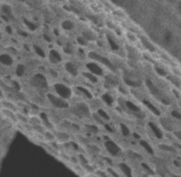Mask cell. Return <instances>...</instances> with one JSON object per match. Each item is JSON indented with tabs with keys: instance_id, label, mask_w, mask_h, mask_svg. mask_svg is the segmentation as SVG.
<instances>
[{
	"instance_id": "cell-1",
	"label": "cell",
	"mask_w": 181,
	"mask_h": 177,
	"mask_svg": "<svg viewBox=\"0 0 181 177\" xmlns=\"http://www.w3.org/2000/svg\"><path fill=\"white\" fill-rule=\"evenodd\" d=\"M51 91L54 94L58 96L65 99L68 101H70L74 96L73 88L70 87V85L61 82H56L54 83L51 86Z\"/></svg>"
},
{
	"instance_id": "cell-2",
	"label": "cell",
	"mask_w": 181,
	"mask_h": 177,
	"mask_svg": "<svg viewBox=\"0 0 181 177\" xmlns=\"http://www.w3.org/2000/svg\"><path fill=\"white\" fill-rule=\"evenodd\" d=\"M46 99L47 103L56 110H66L70 107V101L58 96L51 91L46 92Z\"/></svg>"
},
{
	"instance_id": "cell-3",
	"label": "cell",
	"mask_w": 181,
	"mask_h": 177,
	"mask_svg": "<svg viewBox=\"0 0 181 177\" xmlns=\"http://www.w3.org/2000/svg\"><path fill=\"white\" fill-rule=\"evenodd\" d=\"M69 110H71L72 113L76 117L79 118H86L89 117L91 114V110L89 106L86 103L83 101H78L75 104H70Z\"/></svg>"
},
{
	"instance_id": "cell-4",
	"label": "cell",
	"mask_w": 181,
	"mask_h": 177,
	"mask_svg": "<svg viewBox=\"0 0 181 177\" xmlns=\"http://www.w3.org/2000/svg\"><path fill=\"white\" fill-rule=\"evenodd\" d=\"M88 57L92 61H95L101 65L105 66L113 72L116 71V68H115V66L112 63V62L108 57L103 56V54H99L95 51H91L89 52Z\"/></svg>"
},
{
	"instance_id": "cell-5",
	"label": "cell",
	"mask_w": 181,
	"mask_h": 177,
	"mask_svg": "<svg viewBox=\"0 0 181 177\" xmlns=\"http://www.w3.org/2000/svg\"><path fill=\"white\" fill-rule=\"evenodd\" d=\"M74 95L77 94L79 98H81L85 100H92L94 97L93 93L87 88V87L83 86V85H77L75 88L73 89Z\"/></svg>"
},
{
	"instance_id": "cell-6",
	"label": "cell",
	"mask_w": 181,
	"mask_h": 177,
	"mask_svg": "<svg viewBox=\"0 0 181 177\" xmlns=\"http://www.w3.org/2000/svg\"><path fill=\"white\" fill-rule=\"evenodd\" d=\"M30 84L35 88L44 89L48 85L47 79L42 74H36L31 78Z\"/></svg>"
},
{
	"instance_id": "cell-7",
	"label": "cell",
	"mask_w": 181,
	"mask_h": 177,
	"mask_svg": "<svg viewBox=\"0 0 181 177\" xmlns=\"http://www.w3.org/2000/svg\"><path fill=\"white\" fill-rule=\"evenodd\" d=\"M104 146L107 152L110 154V156H118L121 153V149H120L119 146L116 144L112 140H108V141L105 142Z\"/></svg>"
},
{
	"instance_id": "cell-8",
	"label": "cell",
	"mask_w": 181,
	"mask_h": 177,
	"mask_svg": "<svg viewBox=\"0 0 181 177\" xmlns=\"http://www.w3.org/2000/svg\"><path fill=\"white\" fill-rule=\"evenodd\" d=\"M86 68L87 71L94 74V75H97V76L99 77L104 76L105 75V71L102 67V66L95 61H91L89 62V63H87Z\"/></svg>"
},
{
	"instance_id": "cell-9",
	"label": "cell",
	"mask_w": 181,
	"mask_h": 177,
	"mask_svg": "<svg viewBox=\"0 0 181 177\" xmlns=\"http://www.w3.org/2000/svg\"><path fill=\"white\" fill-rule=\"evenodd\" d=\"M56 137V142L59 143L58 144H65L68 142L71 141V135L67 131H57L54 132Z\"/></svg>"
},
{
	"instance_id": "cell-10",
	"label": "cell",
	"mask_w": 181,
	"mask_h": 177,
	"mask_svg": "<svg viewBox=\"0 0 181 177\" xmlns=\"http://www.w3.org/2000/svg\"><path fill=\"white\" fill-rule=\"evenodd\" d=\"M48 60H49L50 63L56 65L59 64L62 61V56L60 52L55 49L50 50L48 52Z\"/></svg>"
},
{
	"instance_id": "cell-11",
	"label": "cell",
	"mask_w": 181,
	"mask_h": 177,
	"mask_svg": "<svg viewBox=\"0 0 181 177\" xmlns=\"http://www.w3.org/2000/svg\"><path fill=\"white\" fill-rule=\"evenodd\" d=\"M64 70L71 76L77 77L79 75V69L77 66L71 62H67L64 64Z\"/></svg>"
},
{
	"instance_id": "cell-12",
	"label": "cell",
	"mask_w": 181,
	"mask_h": 177,
	"mask_svg": "<svg viewBox=\"0 0 181 177\" xmlns=\"http://www.w3.org/2000/svg\"><path fill=\"white\" fill-rule=\"evenodd\" d=\"M82 74L85 80H86L89 83H90V84L95 85V84H98L99 83V77L94 75V74L89 73L88 71L84 72Z\"/></svg>"
},
{
	"instance_id": "cell-13",
	"label": "cell",
	"mask_w": 181,
	"mask_h": 177,
	"mask_svg": "<svg viewBox=\"0 0 181 177\" xmlns=\"http://www.w3.org/2000/svg\"><path fill=\"white\" fill-rule=\"evenodd\" d=\"M118 169L119 170L123 173V174L124 176H133L132 175V169L131 167H130L127 163L125 162H120L119 164H118Z\"/></svg>"
},
{
	"instance_id": "cell-14",
	"label": "cell",
	"mask_w": 181,
	"mask_h": 177,
	"mask_svg": "<svg viewBox=\"0 0 181 177\" xmlns=\"http://www.w3.org/2000/svg\"><path fill=\"white\" fill-rule=\"evenodd\" d=\"M13 58L9 54H0V63L5 66H10L13 64Z\"/></svg>"
},
{
	"instance_id": "cell-15",
	"label": "cell",
	"mask_w": 181,
	"mask_h": 177,
	"mask_svg": "<svg viewBox=\"0 0 181 177\" xmlns=\"http://www.w3.org/2000/svg\"><path fill=\"white\" fill-rule=\"evenodd\" d=\"M125 105H126V107L127 108L128 110H130L132 113H134L136 115L141 113V108H140L139 107L137 106V105H136L135 103H134L131 102V101L127 100V101H126Z\"/></svg>"
},
{
	"instance_id": "cell-16",
	"label": "cell",
	"mask_w": 181,
	"mask_h": 177,
	"mask_svg": "<svg viewBox=\"0 0 181 177\" xmlns=\"http://www.w3.org/2000/svg\"><path fill=\"white\" fill-rule=\"evenodd\" d=\"M149 128H150V130L151 131V132H152L154 135L156 136L157 139H160L163 137L162 132L161 130L159 129V128L156 125V124L155 123L150 122L149 123Z\"/></svg>"
},
{
	"instance_id": "cell-17",
	"label": "cell",
	"mask_w": 181,
	"mask_h": 177,
	"mask_svg": "<svg viewBox=\"0 0 181 177\" xmlns=\"http://www.w3.org/2000/svg\"><path fill=\"white\" fill-rule=\"evenodd\" d=\"M101 100H102L103 102L108 106H112L114 103L113 96L109 93H104V94L101 96Z\"/></svg>"
},
{
	"instance_id": "cell-18",
	"label": "cell",
	"mask_w": 181,
	"mask_h": 177,
	"mask_svg": "<svg viewBox=\"0 0 181 177\" xmlns=\"http://www.w3.org/2000/svg\"><path fill=\"white\" fill-rule=\"evenodd\" d=\"M144 104L145 105V106L147 107V109L149 110H150L151 113H152L155 116H160V111L159 110V109L157 108V106H155L152 103H151L150 101L148 100H144Z\"/></svg>"
},
{
	"instance_id": "cell-19",
	"label": "cell",
	"mask_w": 181,
	"mask_h": 177,
	"mask_svg": "<svg viewBox=\"0 0 181 177\" xmlns=\"http://www.w3.org/2000/svg\"><path fill=\"white\" fill-rule=\"evenodd\" d=\"M140 39H141V43L143 44V46L144 47L145 49H147V50H149L150 52L155 51V47H154L153 44H151V42L148 40L147 38H145V37H140Z\"/></svg>"
},
{
	"instance_id": "cell-20",
	"label": "cell",
	"mask_w": 181,
	"mask_h": 177,
	"mask_svg": "<svg viewBox=\"0 0 181 177\" xmlns=\"http://www.w3.org/2000/svg\"><path fill=\"white\" fill-rule=\"evenodd\" d=\"M75 23L71 20H69V19H66V20L63 21L61 23L62 28H63L64 30L67 31L72 30L73 29L75 28Z\"/></svg>"
},
{
	"instance_id": "cell-21",
	"label": "cell",
	"mask_w": 181,
	"mask_h": 177,
	"mask_svg": "<svg viewBox=\"0 0 181 177\" xmlns=\"http://www.w3.org/2000/svg\"><path fill=\"white\" fill-rule=\"evenodd\" d=\"M139 144L141 145V146L143 148L147 153H150V154H154L153 148L151 147V146L149 144L147 141H144V140H140Z\"/></svg>"
},
{
	"instance_id": "cell-22",
	"label": "cell",
	"mask_w": 181,
	"mask_h": 177,
	"mask_svg": "<svg viewBox=\"0 0 181 177\" xmlns=\"http://www.w3.org/2000/svg\"><path fill=\"white\" fill-rule=\"evenodd\" d=\"M96 113L100 116L101 118H102V119L106 123L110 121V115H109L108 113H107V111H106L103 108H98Z\"/></svg>"
},
{
	"instance_id": "cell-23",
	"label": "cell",
	"mask_w": 181,
	"mask_h": 177,
	"mask_svg": "<svg viewBox=\"0 0 181 177\" xmlns=\"http://www.w3.org/2000/svg\"><path fill=\"white\" fill-rule=\"evenodd\" d=\"M33 50H34L35 52H36V54L38 56H39V57H42V58L46 57V52H45L44 49H43L41 47L38 45V44H34V45H33Z\"/></svg>"
},
{
	"instance_id": "cell-24",
	"label": "cell",
	"mask_w": 181,
	"mask_h": 177,
	"mask_svg": "<svg viewBox=\"0 0 181 177\" xmlns=\"http://www.w3.org/2000/svg\"><path fill=\"white\" fill-rule=\"evenodd\" d=\"M2 11L4 16L7 17L9 19L12 17V11L11 7L9 5H4L2 7Z\"/></svg>"
},
{
	"instance_id": "cell-25",
	"label": "cell",
	"mask_w": 181,
	"mask_h": 177,
	"mask_svg": "<svg viewBox=\"0 0 181 177\" xmlns=\"http://www.w3.org/2000/svg\"><path fill=\"white\" fill-rule=\"evenodd\" d=\"M25 71H26V69H25V65H22V64H20L17 66L16 70H15V73H16V75L18 77H22L25 75Z\"/></svg>"
},
{
	"instance_id": "cell-26",
	"label": "cell",
	"mask_w": 181,
	"mask_h": 177,
	"mask_svg": "<svg viewBox=\"0 0 181 177\" xmlns=\"http://www.w3.org/2000/svg\"><path fill=\"white\" fill-rule=\"evenodd\" d=\"M124 82H125L126 85H128V86L130 87H139V85H140L139 82L134 80H131L130 78H125L124 79Z\"/></svg>"
},
{
	"instance_id": "cell-27",
	"label": "cell",
	"mask_w": 181,
	"mask_h": 177,
	"mask_svg": "<svg viewBox=\"0 0 181 177\" xmlns=\"http://www.w3.org/2000/svg\"><path fill=\"white\" fill-rule=\"evenodd\" d=\"M120 131H121V133L123 136H128L130 135V129L128 128L127 125H126L125 123H121L120 124Z\"/></svg>"
},
{
	"instance_id": "cell-28",
	"label": "cell",
	"mask_w": 181,
	"mask_h": 177,
	"mask_svg": "<svg viewBox=\"0 0 181 177\" xmlns=\"http://www.w3.org/2000/svg\"><path fill=\"white\" fill-rule=\"evenodd\" d=\"M82 36L86 39L88 42L89 41H92L93 39H94V35H93L92 33L89 32V31H87V30L84 31L82 32Z\"/></svg>"
},
{
	"instance_id": "cell-29",
	"label": "cell",
	"mask_w": 181,
	"mask_h": 177,
	"mask_svg": "<svg viewBox=\"0 0 181 177\" xmlns=\"http://www.w3.org/2000/svg\"><path fill=\"white\" fill-rule=\"evenodd\" d=\"M24 22H25V24L26 25V26L28 27L30 30L34 31V30H36L37 26H36V25L35 24L34 22H30V21H29V20H28V19H24Z\"/></svg>"
},
{
	"instance_id": "cell-30",
	"label": "cell",
	"mask_w": 181,
	"mask_h": 177,
	"mask_svg": "<svg viewBox=\"0 0 181 177\" xmlns=\"http://www.w3.org/2000/svg\"><path fill=\"white\" fill-rule=\"evenodd\" d=\"M77 42L81 47L86 46L87 44H88V41H87L85 38H83L82 35L78 37V38H77Z\"/></svg>"
},
{
	"instance_id": "cell-31",
	"label": "cell",
	"mask_w": 181,
	"mask_h": 177,
	"mask_svg": "<svg viewBox=\"0 0 181 177\" xmlns=\"http://www.w3.org/2000/svg\"><path fill=\"white\" fill-rule=\"evenodd\" d=\"M108 41L109 42V44H110V47L111 48L112 50H117L118 49V44L116 43V42H115L114 40H113L111 38H108Z\"/></svg>"
},
{
	"instance_id": "cell-32",
	"label": "cell",
	"mask_w": 181,
	"mask_h": 177,
	"mask_svg": "<svg viewBox=\"0 0 181 177\" xmlns=\"http://www.w3.org/2000/svg\"><path fill=\"white\" fill-rule=\"evenodd\" d=\"M155 70H156L157 73L159 75H160V76H167V71L165 70L163 67H155Z\"/></svg>"
},
{
	"instance_id": "cell-33",
	"label": "cell",
	"mask_w": 181,
	"mask_h": 177,
	"mask_svg": "<svg viewBox=\"0 0 181 177\" xmlns=\"http://www.w3.org/2000/svg\"><path fill=\"white\" fill-rule=\"evenodd\" d=\"M6 31H7V32H8V33H12V30L11 27H9V26L6 27Z\"/></svg>"
},
{
	"instance_id": "cell-34",
	"label": "cell",
	"mask_w": 181,
	"mask_h": 177,
	"mask_svg": "<svg viewBox=\"0 0 181 177\" xmlns=\"http://www.w3.org/2000/svg\"><path fill=\"white\" fill-rule=\"evenodd\" d=\"M56 1H60V0H56Z\"/></svg>"
}]
</instances>
